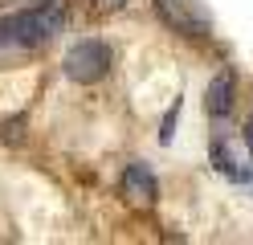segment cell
<instances>
[{
  "label": "cell",
  "instance_id": "277c9868",
  "mask_svg": "<svg viewBox=\"0 0 253 245\" xmlns=\"http://www.w3.org/2000/svg\"><path fill=\"white\" fill-rule=\"evenodd\" d=\"M233 110V70H220L209 82V114L212 119H225Z\"/></svg>",
  "mask_w": 253,
  "mask_h": 245
},
{
  "label": "cell",
  "instance_id": "8992f818",
  "mask_svg": "<svg viewBox=\"0 0 253 245\" xmlns=\"http://www.w3.org/2000/svg\"><path fill=\"white\" fill-rule=\"evenodd\" d=\"M245 143H249V151H253V123L245 127Z\"/></svg>",
  "mask_w": 253,
  "mask_h": 245
},
{
  "label": "cell",
  "instance_id": "3957f363",
  "mask_svg": "<svg viewBox=\"0 0 253 245\" xmlns=\"http://www.w3.org/2000/svg\"><path fill=\"white\" fill-rule=\"evenodd\" d=\"M155 8H160V16L176 33H184V37H204V33H209V16H204V8L196 0H155Z\"/></svg>",
  "mask_w": 253,
  "mask_h": 245
},
{
  "label": "cell",
  "instance_id": "6da1fadb",
  "mask_svg": "<svg viewBox=\"0 0 253 245\" xmlns=\"http://www.w3.org/2000/svg\"><path fill=\"white\" fill-rule=\"evenodd\" d=\"M61 25H66L61 4H37V8L8 12V16H0V49H37L45 41H53Z\"/></svg>",
  "mask_w": 253,
  "mask_h": 245
},
{
  "label": "cell",
  "instance_id": "5b68a950",
  "mask_svg": "<svg viewBox=\"0 0 253 245\" xmlns=\"http://www.w3.org/2000/svg\"><path fill=\"white\" fill-rule=\"evenodd\" d=\"M123 188L131 196H139V200H155V176L147 172V163H131L123 172Z\"/></svg>",
  "mask_w": 253,
  "mask_h": 245
},
{
  "label": "cell",
  "instance_id": "7a4b0ae2",
  "mask_svg": "<svg viewBox=\"0 0 253 245\" xmlns=\"http://www.w3.org/2000/svg\"><path fill=\"white\" fill-rule=\"evenodd\" d=\"M110 70V45L106 41H78L66 53V78L74 82H98Z\"/></svg>",
  "mask_w": 253,
  "mask_h": 245
}]
</instances>
